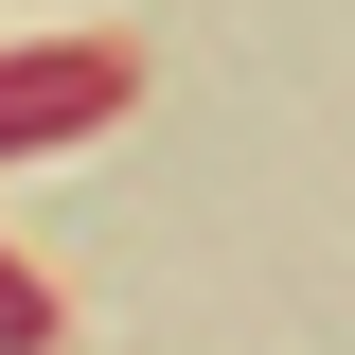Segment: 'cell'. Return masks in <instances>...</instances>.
I'll list each match as a JSON object with an SVG mask.
<instances>
[{
    "label": "cell",
    "instance_id": "cell-1",
    "mask_svg": "<svg viewBox=\"0 0 355 355\" xmlns=\"http://www.w3.org/2000/svg\"><path fill=\"white\" fill-rule=\"evenodd\" d=\"M125 89H142V53H125V36H18V53H0V160L89 142Z\"/></svg>",
    "mask_w": 355,
    "mask_h": 355
},
{
    "label": "cell",
    "instance_id": "cell-2",
    "mask_svg": "<svg viewBox=\"0 0 355 355\" xmlns=\"http://www.w3.org/2000/svg\"><path fill=\"white\" fill-rule=\"evenodd\" d=\"M36 338H53V302H36V266L0 249V355H36Z\"/></svg>",
    "mask_w": 355,
    "mask_h": 355
}]
</instances>
